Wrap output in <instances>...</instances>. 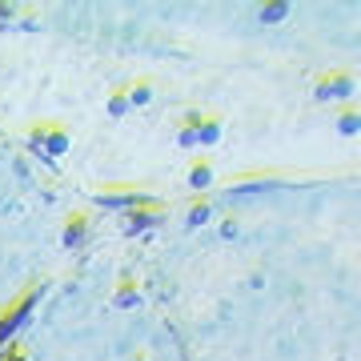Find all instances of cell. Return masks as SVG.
Here are the masks:
<instances>
[{"mask_svg":"<svg viewBox=\"0 0 361 361\" xmlns=\"http://www.w3.org/2000/svg\"><path fill=\"white\" fill-rule=\"evenodd\" d=\"M137 301H141V289L133 277H121L116 281V293H113V305L116 310H137Z\"/></svg>","mask_w":361,"mask_h":361,"instance_id":"cell-10","label":"cell"},{"mask_svg":"<svg viewBox=\"0 0 361 361\" xmlns=\"http://www.w3.org/2000/svg\"><path fill=\"white\" fill-rule=\"evenodd\" d=\"M92 201H97L101 209H109V213H121V217H125L129 209L145 205L149 197H145L141 189H137V185H113V189H104V193H97Z\"/></svg>","mask_w":361,"mask_h":361,"instance_id":"cell-3","label":"cell"},{"mask_svg":"<svg viewBox=\"0 0 361 361\" xmlns=\"http://www.w3.org/2000/svg\"><path fill=\"white\" fill-rule=\"evenodd\" d=\"M104 113L113 116V121H125V116L133 113V109H129V101H125V92H113V97L104 101Z\"/></svg>","mask_w":361,"mask_h":361,"instance_id":"cell-15","label":"cell"},{"mask_svg":"<svg viewBox=\"0 0 361 361\" xmlns=\"http://www.w3.org/2000/svg\"><path fill=\"white\" fill-rule=\"evenodd\" d=\"M237 233H241V229H237V221H225V225H221V237H225V241H233V237H237Z\"/></svg>","mask_w":361,"mask_h":361,"instance_id":"cell-19","label":"cell"},{"mask_svg":"<svg viewBox=\"0 0 361 361\" xmlns=\"http://www.w3.org/2000/svg\"><path fill=\"white\" fill-rule=\"evenodd\" d=\"M61 241H65V249H85L92 241V221L85 217V213H73V217L65 221V229H61Z\"/></svg>","mask_w":361,"mask_h":361,"instance_id":"cell-7","label":"cell"},{"mask_svg":"<svg viewBox=\"0 0 361 361\" xmlns=\"http://www.w3.org/2000/svg\"><path fill=\"white\" fill-rule=\"evenodd\" d=\"M285 180L277 173H249V177L229 180V201H249V197H261L269 189H281Z\"/></svg>","mask_w":361,"mask_h":361,"instance_id":"cell-4","label":"cell"},{"mask_svg":"<svg viewBox=\"0 0 361 361\" xmlns=\"http://www.w3.org/2000/svg\"><path fill=\"white\" fill-rule=\"evenodd\" d=\"M0 361H32V357H28L25 349H20V345L13 341V345H4V349H0Z\"/></svg>","mask_w":361,"mask_h":361,"instance_id":"cell-18","label":"cell"},{"mask_svg":"<svg viewBox=\"0 0 361 361\" xmlns=\"http://www.w3.org/2000/svg\"><path fill=\"white\" fill-rule=\"evenodd\" d=\"M40 145H44V121H40V125H32V129H28V149H32V153L40 157Z\"/></svg>","mask_w":361,"mask_h":361,"instance_id":"cell-17","label":"cell"},{"mask_svg":"<svg viewBox=\"0 0 361 361\" xmlns=\"http://www.w3.org/2000/svg\"><path fill=\"white\" fill-rule=\"evenodd\" d=\"M209 221H213V205H209L205 197H193V205L185 209V225H189V229H201Z\"/></svg>","mask_w":361,"mask_h":361,"instance_id":"cell-11","label":"cell"},{"mask_svg":"<svg viewBox=\"0 0 361 361\" xmlns=\"http://www.w3.org/2000/svg\"><path fill=\"white\" fill-rule=\"evenodd\" d=\"M353 92H357V80L349 77V73H341V68H334V73H322V77H317V85H313V101H322V104L349 101Z\"/></svg>","mask_w":361,"mask_h":361,"instance_id":"cell-2","label":"cell"},{"mask_svg":"<svg viewBox=\"0 0 361 361\" xmlns=\"http://www.w3.org/2000/svg\"><path fill=\"white\" fill-rule=\"evenodd\" d=\"M161 221H165V209L157 205L153 197H149L145 205L129 209V213L121 217V229H125V233H153L157 225H161Z\"/></svg>","mask_w":361,"mask_h":361,"instance_id":"cell-5","label":"cell"},{"mask_svg":"<svg viewBox=\"0 0 361 361\" xmlns=\"http://www.w3.org/2000/svg\"><path fill=\"white\" fill-rule=\"evenodd\" d=\"M40 297H44V285H32V289H25V293L16 297L8 310L0 313V349L16 341V334L28 325V317H32V310H37Z\"/></svg>","mask_w":361,"mask_h":361,"instance_id":"cell-1","label":"cell"},{"mask_svg":"<svg viewBox=\"0 0 361 361\" xmlns=\"http://www.w3.org/2000/svg\"><path fill=\"white\" fill-rule=\"evenodd\" d=\"M289 13H293V4H289V0H273V4H261V8H257V20H261V25H281Z\"/></svg>","mask_w":361,"mask_h":361,"instance_id":"cell-12","label":"cell"},{"mask_svg":"<svg viewBox=\"0 0 361 361\" xmlns=\"http://www.w3.org/2000/svg\"><path fill=\"white\" fill-rule=\"evenodd\" d=\"M189 189H193L197 197L205 193V189H213V165H209V161H193V165H189Z\"/></svg>","mask_w":361,"mask_h":361,"instance_id":"cell-9","label":"cell"},{"mask_svg":"<svg viewBox=\"0 0 361 361\" xmlns=\"http://www.w3.org/2000/svg\"><path fill=\"white\" fill-rule=\"evenodd\" d=\"M125 101H129V109H145V104L153 101V85L149 80H137L133 89H125Z\"/></svg>","mask_w":361,"mask_h":361,"instance_id":"cell-13","label":"cell"},{"mask_svg":"<svg viewBox=\"0 0 361 361\" xmlns=\"http://www.w3.org/2000/svg\"><path fill=\"white\" fill-rule=\"evenodd\" d=\"M177 145L180 149H197V133H193V113L180 121V129H177Z\"/></svg>","mask_w":361,"mask_h":361,"instance_id":"cell-16","label":"cell"},{"mask_svg":"<svg viewBox=\"0 0 361 361\" xmlns=\"http://www.w3.org/2000/svg\"><path fill=\"white\" fill-rule=\"evenodd\" d=\"M68 145H73V137H68L65 125L44 121V145H40V157H44V161H61V157L68 153Z\"/></svg>","mask_w":361,"mask_h":361,"instance_id":"cell-6","label":"cell"},{"mask_svg":"<svg viewBox=\"0 0 361 361\" xmlns=\"http://www.w3.org/2000/svg\"><path fill=\"white\" fill-rule=\"evenodd\" d=\"M133 361H149V357H145V353H137V357H133Z\"/></svg>","mask_w":361,"mask_h":361,"instance_id":"cell-20","label":"cell"},{"mask_svg":"<svg viewBox=\"0 0 361 361\" xmlns=\"http://www.w3.org/2000/svg\"><path fill=\"white\" fill-rule=\"evenodd\" d=\"M193 133H197V149H213L225 137V121L209 113H193Z\"/></svg>","mask_w":361,"mask_h":361,"instance_id":"cell-8","label":"cell"},{"mask_svg":"<svg viewBox=\"0 0 361 361\" xmlns=\"http://www.w3.org/2000/svg\"><path fill=\"white\" fill-rule=\"evenodd\" d=\"M337 133H341V137H357L361 133V113L357 109H345V113L337 116Z\"/></svg>","mask_w":361,"mask_h":361,"instance_id":"cell-14","label":"cell"}]
</instances>
